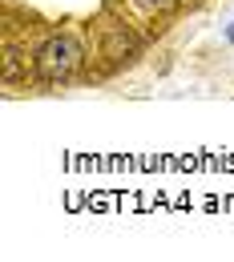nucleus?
Segmentation results:
<instances>
[{"label":"nucleus","mask_w":234,"mask_h":262,"mask_svg":"<svg viewBox=\"0 0 234 262\" xmlns=\"http://www.w3.org/2000/svg\"><path fill=\"white\" fill-rule=\"evenodd\" d=\"M81 45L73 40V36H49L40 49H36V73L45 77V81H65L73 77L77 69H81Z\"/></svg>","instance_id":"nucleus-1"},{"label":"nucleus","mask_w":234,"mask_h":262,"mask_svg":"<svg viewBox=\"0 0 234 262\" xmlns=\"http://www.w3.org/2000/svg\"><path fill=\"white\" fill-rule=\"evenodd\" d=\"M141 4H145V8H154V12H166V8H174L178 0H141Z\"/></svg>","instance_id":"nucleus-2"}]
</instances>
